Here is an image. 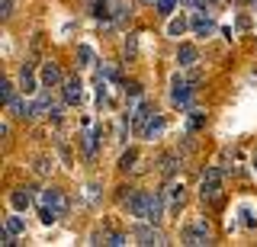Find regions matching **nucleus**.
<instances>
[{
  "label": "nucleus",
  "instance_id": "7c9ffc66",
  "mask_svg": "<svg viewBox=\"0 0 257 247\" xmlns=\"http://www.w3.org/2000/svg\"><path fill=\"white\" fill-rule=\"evenodd\" d=\"M125 97H132V100H142V87H139V84H125Z\"/></svg>",
  "mask_w": 257,
  "mask_h": 247
},
{
  "label": "nucleus",
  "instance_id": "e433bc0d",
  "mask_svg": "<svg viewBox=\"0 0 257 247\" xmlns=\"http://www.w3.org/2000/svg\"><path fill=\"white\" fill-rule=\"evenodd\" d=\"M142 4H155V0H142Z\"/></svg>",
  "mask_w": 257,
  "mask_h": 247
},
{
  "label": "nucleus",
  "instance_id": "6e6552de",
  "mask_svg": "<svg viewBox=\"0 0 257 247\" xmlns=\"http://www.w3.org/2000/svg\"><path fill=\"white\" fill-rule=\"evenodd\" d=\"M61 84H64L61 68L55 65V61H45V65H42V87L48 90V87H61Z\"/></svg>",
  "mask_w": 257,
  "mask_h": 247
},
{
  "label": "nucleus",
  "instance_id": "7ed1b4c3",
  "mask_svg": "<svg viewBox=\"0 0 257 247\" xmlns=\"http://www.w3.org/2000/svg\"><path fill=\"white\" fill-rule=\"evenodd\" d=\"M148 189H135V193H128L125 199H122V205H125V212L128 215H132V218H145V221H148Z\"/></svg>",
  "mask_w": 257,
  "mask_h": 247
},
{
  "label": "nucleus",
  "instance_id": "a211bd4d",
  "mask_svg": "<svg viewBox=\"0 0 257 247\" xmlns=\"http://www.w3.org/2000/svg\"><path fill=\"white\" fill-rule=\"evenodd\" d=\"M203 125H206V113H199V109H190V116H187V132L196 135Z\"/></svg>",
  "mask_w": 257,
  "mask_h": 247
},
{
  "label": "nucleus",
  "instance_id": "20e7f679",
  "mask_svg": "<svg viewBox=\"0 0 257 247\" xmlns=\"http://www.w3.org/2000/svg\"><path fill=\"white\" fill-rule=\"evenodd\" d=\"M39 205H45V209H52L55 215H64L68 212V199L61 196V189L58 186H48L39 193Z\"/></svg>",
  "mask_w": 257,
  "mask_h": 247
},
{
  "label": "nucleus",
  "instance_id": "2f4dec72",
  "mask_svg": "<svg viewBox=\"0 0 257 247\" xmlns=\"http://www.w3.org/2000/svg\"><path fill=\"white\" fill-rule=\"evenodd\" d=\"M241 215H244V218H241V221H244L247 228H251V225H257V218H254V212H251V209H241Z\"/></svg>",
  "mask_w": 257,
  "mask_h": 247
},
{
  "label": "nucleus",
  "instance_id": "473e14b6",
  "mask_svg": "<svg viewBox=\"0 0 257 247\" xmlns=\"http://www.w3.org/2000/svg\"><path fill=\"white\" fill-rule=\"evenodd\" d=\"M10 10H13V0H0V17H10Z\"/></svg>",
  "mask_w": 257,
  "mask_h": 247
},
{
  "label": "nucleus",
  "instance_id": "f03ea898",
  "mask_svg": "<svg viewBox=\"0 0 257 247\" xmlns=\"http://www.w3.org/2000/svg\"><path fill=\"white\" fill-rule=\"evenodd\" d=\"M171 103H174L177 109H190L193 106V84L187 81V77L177 74L174 81H171Z\"/></svg>",
  "mask_w": 257,
  "mask_h": 247
},
{
  "label": "nucleus",
  "instance_id": "cd10ccee",
  "mask_svg": "<svg viewBox=\"0 0 257 247\" xmlns=\"http://www.w3.org/2000/svg\"><path fill=\"white\" fill-rule=\"evenodd\" d=\"M135 52H139V39L128 36V39H125V61H132V58H135Z\"/></svg>",
  "mask_w": 257,
  "mask_h": 247
},
{
  "label": "nucleus",
  "instance_id": "a878e982",
  "mask_svg": "<svg viewBox=\"0 0 257 247\" xmlns=\"http://www.w3.org/2000/svg\"><path fill=\"white\" fill-rule=\"evenodd\" d=\"M103 244H109V247H122V244H128V237H125V234H119V231H112V234L103 237Z\"/></svg>",
  "mask_w": 257,
  "mask_h": 247
},
{
  "label": "nucleus",
  "instance_id": "4468645a",
  "mask_svg": "<svg viewBox=\"0 0 257 247\" xmlns=\"http://www.w3.org/2000/svg\"><path fill=\"white\" fill-rule=\"evenodd\" d=\"M190 26H193V33H196L199 39H206V36H212V33H215V23L209 20V17H203V13H199V17H193Z\"/></svg>",
  "mask_w": 257,
  "mask_h": 247
},
{
  "label": "nucleus",
  "instance_id": "f257e3e1",
  "mask_svg": "<svg viewBox=\"0 0 257 247\" xmlns=\"http://www.w3.org/2000/svg\"><path fill=\"white\" fill-rule=\"evenodd\" d=\"M222 167H209V170L203 173V180H199V199L203 202H219L222 199Z\"/></svg>",
  "mask_w": 257,
  "mask_h": 247
},
{
  "label": "nucleus",
  "instance_id": "2eb2a0df",
  "mask_svg": "<svg viewBox=\"0 0 257 247\" xmlns=\"http://www.w3.org/2000/svg\"><path fill=\"white\" fill-rule=\"evenodd\" d=\"M10 205H13L16 212H26L29 205H32V193H26V186H23V189H13V193H10Z\"/></svg>",
  "mask_w": 257,
  "mask_h": 247
},
{
  "label": "nucleus",
  "instance_id": "bb28decb",
  "mask_svg": "<svg viewBox=\"0 0 257 247\" xmlns=\"http://www.w3.org/2000/svg\"><path fill=\"white\" fill-rule=\"evenodd\" d=\"M155 7H158V13H161V17H171V13H174V7H177V0H155Z\"/></svg>",
  "mask_w": 257,
  "mask_h": 247
},
{
  "label": "nucleus",
  "instance_id": "9d476101",
  "mask_svg": "<svg viewBox=\"0 0 257 247\" xmlns=\"http://www.w3.org/2000/svg\"><path fill=\"white\" fill-rule=\"evenodd\" d=\"M196 61H199V52H196V45L183 42L180 49H177V65H180V68H196Z\"/></svg>",
  "mask_w": 257,
  "mask_h": 247
},
{
  "label": "nucleus",
  "instance_id": "c9c22d12",
  "mask_svg": "<svg viewBox=\"0 0 257 247\" xmlns=\"http://www.w3.org/2000/svg\"><path fill=\"white\" fill-rule=\"evenodd\" d=\"M254 173H257V151H254Z\"/></svg>",
  "mask_w": 257,
  "mask_h": 247
},
{
  "label": "nucleus",
  "instance_id": "393cba45",
  "mask_svg": "<svg viewBox=\"0 0 257 247\" xmlns=\"http://www.w3.org/2000/svg\"><path fill=\"white\" fill-rule=\"evenodd\" d=\"M77 65L80 68H87V65H93V52H90V45H80V49H77Z\"/></svg>",
  "mask_w": 257,
  "mask_h": 247
},
{
  "label": "nucleus",
  "instance_id": "5701e85b",
  "mask_svg": "<svg viewBox=\"0 0 257 247\" xmlns=\"http://www.w3.org/2000/svg\"><path fill=\"white\" fill-rule=\"evenodd\" d=\"M93 20H109V4L106 0H93Z\"/></svg>",
  "mask_w": 257,
  "mask_h": 247
},
{
  "label": "nucleus",
  "instance_id": "f704fd0d",
  "mask_svg": "<svg viewBox=\"0 0 257 247\" xmlns=\"http://www.w3.org/2000/svg\"><path fill=\"white\" fill-rule=\"evenodd\" d=\"M36 170L39 173H48V157H39V161H36Z\"/></svg>",
  "mask_w": 257,
  "mask_h": 247
},
{
  "label": "nucleus",
  "instance_id": "0eeeda50",
  "mask_svg": "<svg viewBox=\"0 0 257 247\" xmlns=\"http://www.w3.org/2000/svg\"><path fill=\"white\" fill-rule=\"evenodd\" d=\"M61 93H64V103H68V106H80V100H84V84L77 81H64L61 84Z\"/></svg>",
  "mask_w": 257,
  "mask_h": 247
},
{
  "label": "nucleus",
  "instance_id": "c756f323",
  "mask_svg": "<svg viewBox=\"0 0 257 247\" xmlns=\"http://www.w3.org/2000/svg\"><path fill=\"white\" fill-rule=\"evenodd\" d=\"M171 202L174 205H183V186H171Z\"/></svg>",
  "mask_w": 257,
  "mask_h": 247
},
{
  "label": "nucleus",
  "instance_id": "423d86ee",
  "mask_svg": "<svg viewBox=\"0 0 257 247\" xmlns=\"http://www.w3.org/2000/svg\"><path fill=\"white\" fill-rule=\"evenodd\" d=\"M209 225L206 221H196V225H190L187 231H183V244H190V247H199V244H209Z\"/></svg>",
  "mask_w": 257,
  "mask_h": 247
},
{
  "label": "nucleus",
  "instance_id": "1a4fd4ad",
  "mask_svg": "<svg viewBox=\"0 0 257 247\" xmlns=\"http://www.w3.org/2000/svg\"><path fill=\"white\" fill-rule=\"evenodd\" d=\"M135 241H139V244H167L164 241V234H161V231L158 228H151V225H139V228H135Z\"/></svg>",
  "mask_w": 257,
  "mask_h": 247
},
{
  "label": "nucleus",
  "instance_id": "39448f33",
  "mask_svg": "<svg viewBox=\"0 0 257 247\" xmlns=\"http://www.w3.org/2000/svg\"><path fill=\"white\" fill-rule=\"evenodd\" d=\"M155 113H158V109L151 106L148 100H139V106L132 109V129H135V132L142 135V132H145V125L151 122V116H155Z\"/></svg>",
  "mask_w": 257,
  "mask_h": 247
},
{
  "label": "nucleus",
  "instance_id": "ddd939ff",
  "mask_svg": "<svg viewBox=\"0 0 257 247\" xmlns=\"http://www.w3.org/2000/svg\"><path fill=\"white\" fill-rule=\"evenodd\" d=\"M7 109H10L16 119H36V106H32L29 100H13Z\"/></svg>",
  "mask_w": 257,
  "mask_h": 247
},
{
  "label": "nucleus",
  "instance_id": "b1692460",
  "mask_svg": "<svg viewBox=\"0 0 257 247\" xmlns=\"http://www.w3.org/2000/svg\"><path fill=\"white\" fill-rule=\"evenodd\" d=\"M167 33H171L174 39H180L183 33H187V20H183V17H180V20H171V26H167Z\"/></svg>",
  "mask_w": 257,
  "mask_h": 247
},
{
  "label": "nucleus",
  "instance_id": "dca6fc26",
  "mask_svg": "<svg viewBox=\"0 0 257 247\" xmlns=\"http://www.w3.org/2000/svg\"><path fill=\"white\" fill-rule=\"evenodd\" d=\"M161 132H164V116H161V113H155V116H151V122L145 125V132H142V135H145V138H151V141H155Z\"/></svg>",
  "mask_w": 257,
  "mask_h": 247
},
{
  "label": "nucleus",
  "instance_id": "f8f14e48",
  "mask_svg": "<svg viewBox=\"0 0 257 247\" xmlns=\"http://www.w3.org/2000/svg\"><path fill=\"white\" fill-rule=\"evenodd\" d=\"M32 71H36V65H32V61H26V65L20 68V90L23 93H36V77H32Z\"/></svg>",
  "mask_w": 257,
  "mask_h": 247
},
{
  "label": "nucleus",
  "instance_id": "6ab92c4d",
  "mask_svg": "<svg viewBox=\"0 0 257 247\" xmlns=\"http://www.w3.org/2000/svg\"><path fill=\"white\" fill-rule=\"evenodd\" d=\"M177 167H180V161H177V151H167V154L161 157V170H164V177H174Z\"/></svg>",
  "mask_w": 257,
  "mask_h": 247
},
{
  "label": "nucleus",
  "instance_id": "9b49d317",
  "mask_svg": "<svg viewBox=\"0 0 257 247\" xmlns=\"http://www.w3.org/2000/svg\"><path fill=\"white\" fill-rule=\"evenodd\" d=\"M161 218H164V196L151 193L148 196V221H151V225H158Z\"/></svg>",
  "mask_w": 257,
  "mask_h": 247
},
{
  "label": "nucleus",
  "instance_id": "72a5a7b5",
  "mask_svg": "<svg viewBox=\"0 0 257 247\" xmlns=\"http://www.w3.org/2000/svg\"><path fill=\"white\" fill-rule=\"evenodd\" d=\"M183 4H190V7H199V10H209V7H212V0H183Z\"/></svg>",
  "mask_w": 257,
  "mask_h": 247
},
{
  "label": "nucleus",
  "instance_id": "aec40b11",
  "mask_svg": "<svg viewBox=\"0 0 257 247\" xmlns=\"http://www.w3.org/2000/svg\"><path fill=\"white\" fill-rule=\"evenodd\" d=\"M135 161H139V151H135V148L122 151V157H119V170H132V167H135Z\"/></svg>",
  "mask_w": 257,
  "mask_h": 247
},
{
  "label": "nucleus",
  "instance_id": "f3484780",
  "mask_svg": "<svg viewBox=\"0 0 257 247\" xmlns=\"http://www.w3.org/2000/svg\"><path fill=\"white\" fill-rule=\"evenodd\" d=\"M100 138H103V129H100V125H96V129H90V132H87L84 135V151H87V154H96V145H100Z\"/></svg>",
  "mask_w": 257,
  "mask_h": 247
},
{
  "label": "nucleus",
  "instance_id": "412c9836",
  "mask_svg": "<svg viewBox=\"0 0 257 247\" xmlns=\"http://www.w3.org/2000/svg\"><path fill=\"white\" fill-rule=\"evenodd\" d=\"M4 228L10 231V234H23V231H26V225H23V218H20V215H7Z\"/></svg>",
  "mask_w": 257,
  "mask_h": 247
},
{
  "label": "nucleus",
  "instance_id": "4be33fe9",
  "mask_svg": "<svg viewBox=\"0 0 257 247\" xmlns=\"http://www.w3.org/2000/svg\"><path fill=\"white\" fill-rule=\"evenodd\" d=\"M0 97H4L7 106H10V103L16 100V84L13 81H4V84H0Z\"/></svg>",
  "mask_w": 257,
  "mask_h": 247
},
{
  "label": "nucleus",
  "instance_id": "c85d7f7f",
  "mask_svg": "<svg viewBox=\"0 0 257 247\" xmlns=\"http://www.w3.org/2000/svg\"><path fill=\"white\" fill-rule=\"evenodd\" d=\"M39 218H42V221H45V225H52V221H55V218H58V215H55L52 209H45V205H39Z\"/></svg>",
  "mask_w": 257,
  "mask_h": 247
}]
</instances>
